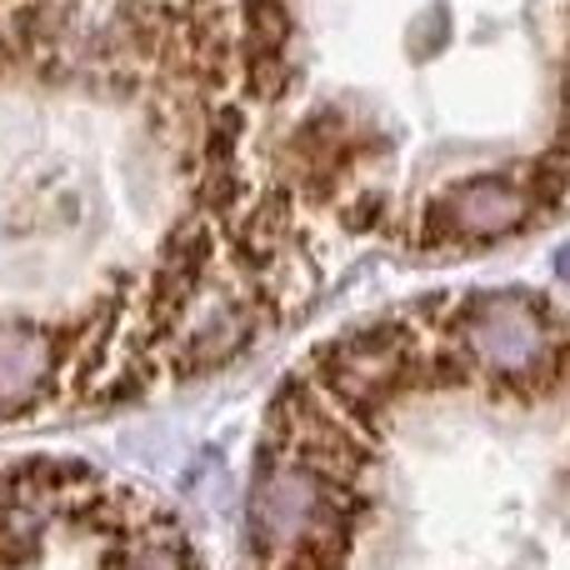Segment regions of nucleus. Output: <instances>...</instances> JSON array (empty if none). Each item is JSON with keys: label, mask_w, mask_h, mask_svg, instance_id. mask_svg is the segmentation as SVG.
<instances>
[{"label": "nucleus", "mask_w": 570, "mask_h": 570, "mask_svg": "<svg viewBox=\"0 0 570 570\" xmlns=\"http://www.w3.org/2000/svg\"><path fill=\"white\" fill-rule=\"evenodd\" d=\"M435 331L455 351L481 391L501 395H561L566 381V321L541 291L495 285V291L435 295Z\"/></svg>", "instance_id": "obj_1"}, {"label": "nucleus", "mask_w": 570, "mask_h": 570, "mask_svg": "<svg viewBox=\"0 0 570 570\" xmlns=\"http://www.w3.org/2000/svg\"><path fill=\"white\" fill-rule=\"evenodd\" d=\"M561 150H551L541 166L525 160L511 170H475L461 180H441L411 210L405 246L421 256H471V250L531 236L535 226L561 216Z\"/></svg>", "instance_id": "obj_2"}]
</instances>
